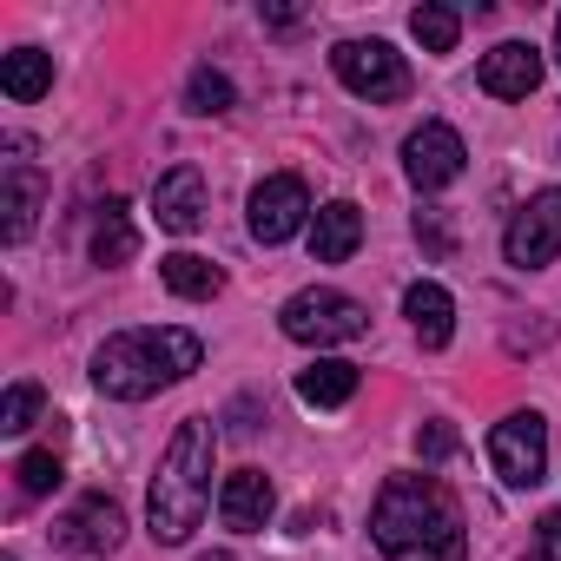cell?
Listing matches in <instances>:
<instances>
[{
	"mask_svg": "<svg viewBox=\"0 0 561 561\" xmlns=\"http://www.w3.org/2000/svg\"><path fill=\"white\" fill-rule=\"evenodd\" d=\"M370 535L390 561H462L469 554L462 508L436 476H390L377 495Z\"/></svg>",
	"mask_w": 561,
	"mask_h": 561,
	"instance_id": "cell-1",
	"label": "cell"
},
{
	"mask_svg": "<svg viewBox=\"0 0 561 561\" xmlns=\"http://www.w3.org/2000/svg\"><path fill=\"white\" fill-rule=\"evenodd\" d=\"M205 364V344L192 331H159V324H139V331H119L93 351V383L100 397H119V403H146L159 390H172L179 377H192Z\"/></svg>",
	"mask_w": 561,
	"mask_h": 561,
	"instance_id": "cell-2",
	"label": "cell"
},
{
	"mask_svg": "<svg viewBox=\"0 0 561 561\" xmlns=\"http://www.w3.org/2000/svg\"><path fill=\"white\" fill-rule=\"evenodd\" d=\"M211 456H218V436L205 416H185L159 456V476H152V495H146V522H152V541L179 548L192 541V528L205 522L211 508Z\"/></svg>",
	"mask_w": 561,
	"mask_h": 561,
	"instance_id": "cell-3",
	"label": "cell"
},
{
	"mask_svg": "<svg viewBox=\"0 0 561 561\" xmlns=\"http://www.w3.org/2000/svg\"><path fill=\"white\" fill-rule=\"evenodd\" d=\"M277 324H285V337L291 344H357L364 331H370V311L357 305V298H344V291H298L285 311H277Z\"/></svg>",
	"mask_w": 561,
	"mask_h": 561,
	"instance_id": "cell-4",
	"label": "cell"
},
{
	"mask_svg": "<svg viewBox=\"0 0 561 561\" xmlns=\"http://www.w3.org/2000/svg\"><path fill=\"white\" fill-rule=\"evenodd\" d=\"M331 67H337V80L357 93V100H370V106H390V100H410V67H403V54L397 47H383V41H337L331 47Z\"/></svg>",
	"mask_w": 561,
	"mask_h": 561,
	"instance_id": "cell-5",
	"label": "cell"
},
{
	"mask_svg": "<svg viewBox=\"0 0 561 561\" xmlns=\"http://www.w3.org/2000/svg\"><path fill=\"white\" fill-rule=\"evenodd\" d=\"M489 462L508 489H535L541 469H548V423L535 410H515L489 430Z\"/></svg>",
	"mask_w": 561,
	"mask_h": 561,
	"instance_id": "cell-6",
	"label": "cell"
},
{
	"mask_svg": "<svg viewBox=\"0 0 561 561\" xmlns=\"http://www.w3.org/2000/svg\"><path fill=\"white\" fill-rule=\"evenodd\" d=\"M502 251H508V264H515V271H535V264L561 257V185L535 192V198H528V205L508 218V231H502Z\"/></svg>",
	"mask_w": 561,
	"mask_h": 561,
	"instance_id": "cell-7",
	"label": "cell"
},
{
	"mask_svg": "<svg viewBox=\"0 0 561 561\" xmlns=\"http://www.w3.org/2000/svg\"><path fill=\"white\" fill-rule=\"evenodd\" d=\"M462 159H469V146H462V133L443 126V119H423V126L403 139V172H410L416 192L456 185V179H462Z\"/></svg>",
	"mask_w": 561,
	"mask_h": 561,
	"instance_id": "cell-8",
	"label": "cell"
},
{
	"mask_svg": "<svg viewBox=\"0 0 561 561\" xmlns=\"http://www.w3.org/2000/svg\"><path fill=\"white\" fill-rule=\"evenodd\" d=\"M54 541H60L67 554H113V548L126 541V508H119L106 489H93V495H80V502L54 522Z\"/></svg>",
	"mask_w": 561,
	"mask_h": 561,
	"instance_id": "cell-9",
	"label": "cell"
},
{
	"mask_svg": "<svg viewBox=\"0 0 561 561\" xmlns=\"http://www.w3.org/2000/svg\"><path fill=\"white\" fill-rule=\"evenodd\" d=\"M305 218H311V192H305L298 172H271V179L251 192V238H257V244H285V238H298Z\"/></svg>",
	"mask_w": 561,
	"mask_h": 561,
	"instance_id": "cell-10",
	"label": "cell"
},
{
	"mask_svg": "<svg viewBox=\"0 0 561 561\" xmlns=\"http://www.w3.org/2000/svg\"><path fill=\"white\" fill-rule=\"evenodd\" d=\"M476 87H482L489 100H528V93L541 87V54H535L528 41H502V47L482 54Z\"/></svg>",
	"mask_w": 561,
	"mask_h": 561,
	"instance_id": "cell-11",
	"label": "cell"
},
{
	"mask_svg": "<svg viewBox=\"0 0 561 561\" xmlns=\"http://www.w3.org/2000/svg\"><path fill=\"white\" fill-rule=\"evenodd\" d=\"M152 211H159L165 231L192 238V231L205 225V172H198V165H172V172L152 185Z\"/></svg>",
	"mask_w": 561,
	"mask_h": 561,
	"instance_id": "cell-12",
	"label": "cell"
},
{
	"mask_svg": "<svg viewBox=\"0 0 561 561\" xmlns=\"http://www.w3.org/2000/svg\"><path fill=\"white\" fill-rule=\"evenodd\" d=\"M41 205H47V179H41L27 159H14L8 172H0V211H8V218H0V238H8V244H21V238L34 231Z\"/></svg>",
	"mask_w": 561,
	"mask_h": 561,
	"instance_id": "cell-13",
	"label": "cell"
},
{
	"mask_svg": "<svg viewBox=\"0 0 561 561\" xmlns=\"http://www.w3.org/2000/svg\"><path fill=\"white\" fill-rule=\"evenodd\" d=\"M218 515H225V528L257 535L271 522V476L264 469H231L225 489H218Z\"/></svg>",
	"mask_w": 561,
	"mask_h": 561,
	"instance_id": "cell-14",
	"label": "cell"
},
{
	"mask_svg": "<svg viewBox=\"0 0 561 561\" xmlns=\"http://www.w3.org/2000/svg\"><path fill=\"white\" fill-rule=\"evenodd\" d=\"M357 244H364V211H357L351 198H331V205L311 218V257H318V264H344Z\"/></svg>",
	"mask_w": 561,
	"mask_h": 561,
	"instance_id": "cell-15",
	"label": "cell"
},
{
	"mask_svg": "<svg viewBox=\"0 0 561 561\" xmlns=\"http://www.w3.org/2000/svg\"><path fill=\"white\" fill-rule=\"evenodd\" d=\"M403 318L416 324L423 351H443V344L456 337V298H449L443 285H430V277H423V285H410V291H403Z\"/></svg>",
	"mask_w": 561,
	"mask_h": 561,
	"instance_id": "cell-16",
	"label": "cell"
},
{
	"mask_svg": "<svg viewBox=\"0 0 561 561\" xmlns=\"http://www.w3.org/2000/svg\"><path fill=\"white\" fill-rule=\"evenodd\" d=\"M54 87V54H41V47H21V54H0V93L8 100H41Z\"/></svg>",
	"mask_w": 561,
	"mask_h": 561,
	"instance_id": "cell-17",
	"label": "cell"
},
{
	"mask_svg": "<svg viewBox=\"0 0 561 561\" xmlns=\"http://www.w3.org/2000/svg\"><path fill=\"white\" fill-rule=\"evenodd\" d=\"M298 397L311 410H337L357 397V364H337V357H318L311 370H298Z\"/></svg>",
	"mask_w": 561,
	"mask_h": 561,
	"instance_id": "cell-18",
	"label": "cell"
},
{
	"mask_svg": "<svg viewBox=\"0 0 561 561\" xmlns=\"http://www.w3.org/2000/svg\"><path fill=\"white\" fill-rule=\"evenodd\" d=\"M133 251H139V231L126 218V198H106L93 218V264H126Z\"/></svg>",
	"mask_w": 561,
	"mask_h": 561,
	"instance_id": "cell-19",
	"label": "cell"
},
{
	"mask_svg": "<svg viewBox=\"0 0 561 561\" xmlns=\"http://www.w3.org/2000/svg\"><path fill=\"white\" fill-rule=\"evenodd\" d=\"M159 277H165V291H179V298H211V291L225 285V271H218L211 257H198V251L159 257Z\"/></svg>",
	"mask_w": 561,
	"mask_h": 561,
	"instance_id": "cell-20",
	"label": "cell"
},
{
	"mask_svg": "<svg viewBox=\"0 0 561 561\" xmlns=\"http://www.w3.org/2000/svg\"><path fill=\"white\" fill-rule=\"evenodd\" d=\"M410 34L423 41V54H456V41H462V14L443 8V0H423V8L410 14Z\"/></svg>",
	"mask_w": 561,
	"mask_h": 561,
	"instance_id": "cell-21",
	"label": "cell"
},
{
	"mask_svg": "<svg viewBox=\"0 0 561 561\" xmlns=\"http://www.w3.org/2000/svg\"><path fill=\"white\" fill-rule=\"evenodd\" d=\"M185 106L211 119V113H231V106H238V93H231V80H225V73L198 67V73H192V87H185Z\"/></svg>",
	"mask_w": 561,
	"mask_h": 561,
	"instance_id": "cell-22",
	"label": "cell"
},
{
	"mask_svg": "<svg viewBox=\"0 0 561 561\" xmlns=\"http://www.w3.org/2000/svg\"><path fill=\"white\" fill-rule=\"evenodd\" d=\"M14 476H21V495H54L60 489V449H27L14 462Z\"/></svg>",
	"mask_w": 561,
	"mask_h": 561,
	"instance_id": "cell-23",
	"label": "cell"
},
{
	"mask_svg": "<svg viewBox=\"0 0 561 561\" xmlns=\"http://www.w3.org/2000/svg\"><path fill=\"white\" fill-rule=\"evenodd\" d=\"M34 416H41V383H14L8 403H0V430L21 436V430H34Z\"/></svg>",
	"mask_w": 561,
	"mask_h": 561,
	"instance_id": "cell-24",
	"label": "cell"
},
{
	"mask_svg": "<svg viewBox=\"0 0 561 561\" xmlns=\"http://www.w3.org/2000/svg\"><path fill=\"white\" fill-rule=\"evenodd\" d=\"M449 449H456V430H449V423H423V430H416V456H423V462H443Z\"/></svg>",
	"mask_w": 561,
	"mask_h": 561,
	"instance_id": "cell-25",
	"label": "cell"
},
{
	"mask_svg": "<svg viewBox=\"0 0 561 561\" xmlns=\"http://www.w3.org/2000/svg\"><path fill=\"white\" fill-rule=\"evenodd\" d=\"M535 561H561V508H548L535 522Z\"/></svg>",
	"mask_w": 561,
	"mask_h": 561,
	"instance_id": "cell-26",
	"label": "cell"
},
{
	"mask_svg": "<svg viewBox=\"0 0 561 561\" xmlns=\"http://www.w3.org/2000/svg\"><path fill=\"white\" fill-rule=\"evenodd\" d=\"M416 238H423V244H430L436 257H449V225H443L436 211H423V218H416Z\"/></svg>",
	"mask_w": 561,
	"mask_h": 561,
	"instance_id": "cell-27",
	"label": "cell"
},
{
	"mask_svg": "<svg viewBox=\"0 0 561 561\" xmlns=\"http://www.w3.org/2000/svg\"><path fill=\"white\" fill-rule=\"evenodd\" d=\"M554 60H561V14H554Z\"/></svg>",
	"mask_w": 561,
	"mask_h": 561,
	"instance_id": "cell-28",
	"label": "cell"
},
{
	"mask_svg": "<svg viewBox=\"0 0 561 561\" xmlns=\"http://www.w3.org/2000/svg\"><path fill=\"white\" fill-rule=\"evenodd\" d=\"M198 561H231V554H198Z\"/></svg>",
	"mask_w": 561,
	"mask_h": 561,
	"instance_id": "cell-29",
	"label": "cell"
}]
</instances>
